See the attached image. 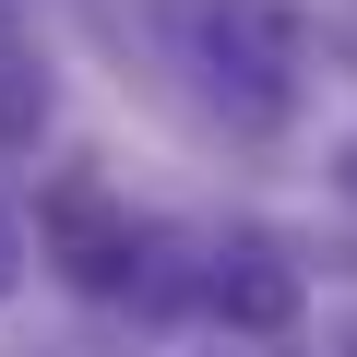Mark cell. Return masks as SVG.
<instances>
[{
	"label": "cell",
	"instance_id": "cell-1",
	"mask_svg": "<svg viewBox=\"0 0 357 357\" xmlns=\"http://www.w3.org/2000/svg\"><path fill=\"white\" fill-rule=\"evenodd\" d=\"M203 60H215V96L238 84V119H286V96H298V24L286 13L203 0Z\"/></svg>",
	"mask_w": 357,
	"mask_h": 357
},
{
	"label": "cell",
	"instance_id": "cell-2",
	"mask_svg": "<svg viewBox=\"0 0 357 357\" xmlns=\"http://www.w3.org/2000/svg\"><path fill=\"white\" fill-rule=\"evenodd\" d=\"M36 238H48V262L72 286H119L131 274V227H119V203L96 191V178H60V191L36 203Z\"/></svg>",
	"mask_w": 357,
	"mask_h": 357
},
{
	"label": "cell",
	"instance_id": "cell-3",
	"mask_svg": "<svg viewBox=\"0 0 357 357\" xmlns=\"http://www.w3.org/2000/svg\"><path fill=\"white\" fill-rule=\"evenodd\" d=\"M203 298H215V321H238V333H286V321H298V274H286L274 250H227Z\"/></svg>",
	"mask_w": 357,
	"mask_h": 357
},
{
	"label": "cell",
	"instance_id": "cell-4",
	"mask_svg": "<svg viewBox=\"0 0 357 357\" xmlns=\"http://www.w3.org/2000/svg\"><path fill=\"white\" fill-rule=\"evenodd\" d=\"M48 131V48L24 13H0V155H24Z\"/></svg>",
	"mask_w": 357,
	"mask_h": 357
},
{
	"label": "cell",
	"instance_id": "cell-5",
	"mask_svg": "<svg viewBox=\"0 0 357 357\" xmlns=\"http://www.w3.org/2000/svg\"><path fill=\"white\" fill-rule=\"evenodd\" d=\"M13 274H24V238H13V215H0V298H13Z\"/></svg>",
	"mask_w": 357,
	"mask_h": 357
},
{
	"label": "cell",
	"instance_id": "cell-6",
	"mask_svg": "<svg viewBox=\"0 0 357 357\" xmlns=\"http://www.w3.org/2000/svg\"><path fill=\"white\" fill-rule=\"evenodd\" d=\"M345 191H357V143H345Z\"/></svg>",
	"mask_w": 357,
	"mask_h": 357
},
{
	"label": "cell",
	"instance_id": "cell-7",
	"mask_svg": "<svg viewBox=\"0 0 357 357\" xmlns=\"http://www.w3.org/2000/svg\"><path fill=\"white\" fill-rule=\"evenodd\" d=\"M345 357H357V333H345Z\"/></svg>",
	"mask_w": 357,
	"mask_h": 357
}]
</instances>
